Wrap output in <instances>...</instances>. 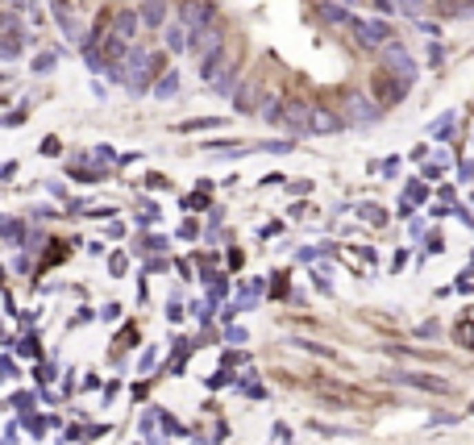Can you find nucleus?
Returning a JSON list of instances; mask_svg holds the SVG:
<instances>
[{
  "label": "nucleus",
  "instance_id": "nucleus-1",
  "mask_svg": "<svg viewBox=\"0 0 474 445\" xmlns=\"http://www.w3.org/2000/svg\"><path fill=\"white\" fill-rule=\"evenodd\" d=\"M308 130L312 134H329V130H337V117L329 113V108H312V113H308Z\"/></svg>",
  "mask_w": 474,
  "mask_h": 445
},
{
  "label": "nucleus",
  "instance_id": "nucleus-2",
  "mask_svg": "<svg viewBox=\"0 0 474 445\" xmlns=\"http://www.w3.org/2000/svg\"><path fill=\"white\" fill-rule=\"evenodd\" d=\"M387 30L383 25H358V38H362V46H379V38H383Z\"/></svg>",
  "mask_w": 474,
  "mask_h": 445
},
{
  "label": "nucleus",
  "instance_id": "nucleus-3",
  "mask_svg": "<svg viewBox=\"0 0 474 445\" xmlns=\"http://www.w3.org/2000/svg\"><path fill=\"white\" fill-rule=\"evenodd\" d=\"M349 108H353V113H349L353 121H362V117H375V113H371V104H362V96H349Z\"/></svg>",
  "mask_w": 474,
  "mask_h": 445
},
{
  "label": "nucleus",
  "instance_id": "nucleus-4",
  "mask_svg": "<svg viewBox=\"0 0 474 445\" xmlns=\"http://www.w3.org/2000/svg\"><path fill=\"white\" fill-rule=\"evenodd\" d=\"M212 13H208V5H192V13H187V21H208Z\"/></svg>",
  "mask_w": 474,
  "mask_h": 445
}]
</instances>
